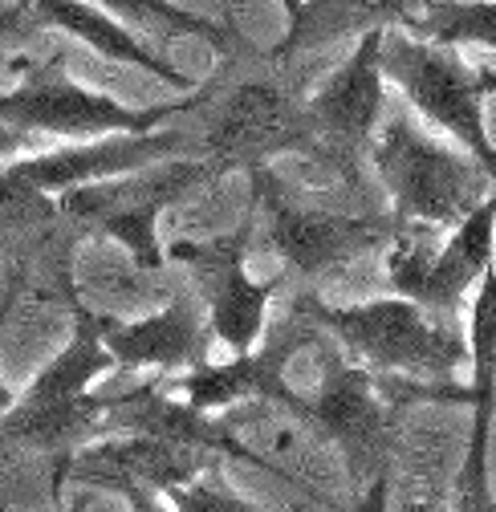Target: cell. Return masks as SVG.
Instances as JSON below:
<instances>
[{"label": "cell", "instance_id": "obj_3", "mask_svg": "<svg viewBox=\"0 0 496 512\" xmlns=\"http://www.w3.org/2000/svg\"><path fill=\"white\" fill-rule=\"evenodd\" d=\"M366 151H370V163H375L383 191L391 196L395 220L452 228L496 183L476 155H468L464 147L456 151L440 139H431L427 131H419L411 122L407 110L383 114Z\"/></svg>", "mask_w": 496, "mask_h": 512}, {"label": "cell", "instance_id": "obj_2", "mask_svg": "<svg viewBox=\"0 0 496 512\" xmlns=\"http://www.w3.org/2000/svg\"><path fill=\"white\" fill-rule=\"evenodd\" d=\"M314 439L334 443L350 488L362 496L358 508L387 504V472H391V447H395V411L387 407V391L375 370H366L354 358L330 350L326 370L318 378L314 395H301L285 407Z\"/></svg>", "mask_w": 496, "mask_h": 512}, {"label": "cell", "instance_id": "obj_17", "mask_svg": "<svg viewBox=\"0 0 496 512\" xmlns=\"http://www.w3.org/2000/svg\"><path fill=\"white\" fill-rule=\"evenodd\" d=\"M114 370V358L102 342V317L74 301V338L21 395V403H74L90 395V382Z\"/></svg>", "mask_w": 496, "mask_h": 512}, {"label": "cell", "instance_id": "obj_19", "mask_svg": "<svg viewBox=\"0 0 496 512\" xmlns=\"http://www.w3.org/2000/svg\"><path fill=\"white\" fill-rule=\"evenodd\" d=\"M94 5L106 9L110 17H118L127 29H143V33H159V37H204L224 53L240 45V37L228 25L188 13V9L171 5V0H94Z\"/></svg>", "mask_w": 496, "mask_h": 512}, {"label": "cell", "instance_id": "obj_18", "mask_svg": "<svg viewBox=\"0 0 496 512\" xmlns=\"http://www.w3.org/2000/svg\"><path fill=\"white\" fill-rule=\"evenodd\" d=\"M403 29L436 45H480L496 53V0H431Z\"/></svg>", "mask_w": 496, "mask_h": 512}, {"label": "cell", "instance_id": "obj_10", "mask_svg": "<svg viewBox=\"0 0 496 512\" xmlns=\"http://www.w3.org/2000/svg\"><path fill=\"white\" fill-rule=\"evenodd\" d=\"M277 155H322L305 102L273 82L236 86L204 143V159L224 175L232 167H265Z\"/></svg>", "mask_w": 496, "mask_h": 512}, {"label": "cell", "instance_id": "obj_9", "mask_svg": "<svg viewBox=\"0 0 496 512\" xmlns=\"http://www.w3.org/2000/svg\"><path fill=\"white\" fill-rule=\"evenodd\" d=\"M248 232L253 224H244L232 236L216 240H175L167 248V261L188 265L192 285L204 301L212 338L224 342L232 354H248L261 334H265V317L269 301L277 289H285V277L273 281H253L244 273V256H248Z\"/></svg>", "mask_w": 496, "mask_h": 512}, {"label": "cell", "instance_id": "obj_21", "mask_svg": "<svg viewBox=\"0 0 496 512\" xmlns=\"http://www.w3.org/2000/svg\"><path fill=\"white\" fill-rule=\"evenodd\" d=\"M5 313H9V305H0V326H5ZM9 403H13V395L0 387V411H9Z\"/></svg>", "mask_w": 496, "mask_h": 512}, {"label": "cell", "instance_id": "obj_14", "mask_svg": "<svg viewBox=\"0 0 496 512\" xmlns=\"http://www.w3.org/2000/svg\"><path fill=\"white\" fill-rule=\"evenodd\" d=\"M102 342L114 366H155L159 374L188 370L208 358L212 326L200 293H175L159 313H147L139 322H110L102 317Z\"/></svg>", "mask_w": 496, "mask_h": 512}, {"label": "cell", "instance_id": "obj_5", "mask_svg": "<svg viewBox=\"0 0 496 512\" xmlns=\"http://www.w3.org/2000/svg\"><path fill=\"white\" fill-rule=\"evenodd\" d=\"M216 175L220 171L204 155H196V159L175 155V159H159V163H147V167L127 171V175L78 183L70 191H61L57 208L82 224H90V228H98V232H106V236H114L135 256V265L143 273H159L167 265V252L159 244L163 208L179 204L183 196H192L196 187H204Z\"/></svg>", "mask_w": 496, "mask_h": 512}, {"label": "cell", "instance_id": "obj_11", "mask_svg": "<svg viewBox=\"0 0 496 512\" xmlns=\"http://www.w3.org/2000/svg\"><path fill=\"white\" fill-rule=\"evenodd\" d=\"M383 29L358 33V45L342 66L305 98V110L314 118L322 155H362L375 139L383 110H387V78H383Z\"/></svg>", "mask_w": 496, "mask_h": 512}, {"label": "cell", "instance_id": "obj_22", "mask_svg": "<svg viewBox=\"0 0 496 512\" xmlns=\"http://www.w3.org/2000/svg\"><path fill=\"white\" fill-rule=\"evenodd\" d=\"M281 9H285V17H293L301 9V0H281Z\"/></svg>", "mask_w": 496, "mask_h": 512}, {"label": "cell", "instance_id": "obj_15", "mask_svg": "<svg viewBox=\"0 0 496 512\" xmlns=\"http://www.w3.org/2000/svg\"><path fill=\"white\" fill-rule=\"evenodd\" d=\"M29 13L53 29V33H66V37H78L82 45H90L94 53L118 61V66H131V70H143L151 78H159L163 86L179 90V94H192L196 82L183 78L163 53H155L151 45H143L127 25L118 17H110L106 9H98L94 0H25Z\"/></svg>", "mask_w": 496, "mask_h": 512}, {"label": "cell", "instance_id": "obj_20", "mask_svg": "<svg viewBox=\"0 0 496 512\" xmlns=\"http://www.w3.org/2000/svg\"><path fill=\"white\" fill-rule=\"evenodd\" d=\"M167 500L175 508H183V512H248V508H253V504H244L236 492H228L220 480H212L204 472H196L192 480L175 484L167 492Z\"/></svg>", "mask_w": 496, "mask_h": 512}, {"label": "cell", "instance_id": "obj_13", "mask_svg": "<svg viewBox=\"0 0 496 512\" xmlns=\"http://www.w3.org/2000/svg\"><path fill=\"white\" fill-rule=\"evenodd\" d=\"M175 155H204V147H196L188 131H163V126H151V131L102 135L94 143H78V147L33 155V159H17V163L5 167V175L41 191V196H61V191H70L78 183L127 175V171H139L147 163L175 159Z\"/></svg>", "mask_w": 496, "mask_h": 512}, {"label": "cell", "instance_id": "obj_6", "mask_svg": "<svg viewBox=\"0 0 496 512\" xmlns=\"http://www.w3.org/2000/svg\"><path fill=\"white\" fill-rule=\"evenodd\" d=\"M436 232V224L395 220L387 240V281L399 297L440 317H456L496 252V183L464 220L452 224L448 240H436Z\"/></svg>", "mask_w": 496, "mask_h": 512}, {"label": "cell", "instance_id": "obj_12", "mask_svg": "<svg viewBox=\"0 0 496 512\" xmlns=\"http://www.w3.org/2000/svg\"><path fill=\"white\" fill-rule=\"evenodd\" d=\"M464 342H468V387H464V407L472 411L468 443H464V464L456 476V508L464 512H492V488H488V435L496 419V265L484 269L468 297V322H464Z\"/></svg>", "mask_w": 496, "mask_h": 512}, {"label": "cell", "instance_id": "obj_4", "mask_svg": "<svg viewBox=\"0 0 496 512\" xmlns=\"http://www.w3.org/2000/svg\"><path fill=\"white\" fill-rule=\"evenodd\" d=\"M379 57H383V78L403 90L407 106H415V114L436 122L440 131H448L452 143L476 155L496 179V143L488 139V122H484V102L496 94V70L472 66V61L456 53V45L411 37L399 25L383 29Z\"/></svg>", "mask_w": 496, "mask_h": 512}, {"label": "cell", "instance_id": "obj_8", "mask_svg": "<svg viewBox=\"0 0 496 512\" xmlns=\"http://www.w3.org/2000/svg\"><path fill=\"white\" fill-rule=\"evenodd\" d=\"M212 86H200L179 106H151V110H131L106 94H94L61 74V61L37 78L0 90V122L13 126L21 135H57V139H102V135H131V131H151L163 126L171 114L204 106L212 98Z\"/></svg>", "mask_w": 496, "mask_h": 512}, {"label": "cell", "instance_id": "obj_7", "mask_svg": "<svg viewBox=\"0 0 496 512\" xmlns=\"http://www.w3.org/2000/svg\"><path fill=\"white\" fill-rule=\"evenodd\" d=\"M253 191L269 224V244L301 281L346 269L366 252H379L391 240L395 216L350 208L322 196H297L281 187L269 167H253Z\"/></svg>", "mask_w": 496, "mask_h": 512}, {"label": "cell", "instance_id": "obj_16", "mask_svg": "<svg viewBox=\"0 0 496 512\" xmlns=\"http://www.w3.org/2000/svg\"><path fill=\"white\" fill-rule=\"evenodd\" d=\"M423 5H431V0H301V9L289 17V33L277 57L289 61L297 53H318L366 29H403Z\"/></svg>", "mask_w": 496, "mask_h": 512}, {"label": "cell", "instance_id": "obj_1", "mask_svg": "<svg viewBox=\"0 0 496 512\" xmlns=\"http://www.w3.org/2000/svg\"><path fill=\"white\" fill-rule=\"evenodd\" d=\"M293 305L314 326H322V334H330L346 358L375 374H427L448 382L468 362V342L452 326V317L431 313L399 293L362 305H326L318 293H297Z\"/></svg>", "mask_w": 496, "mask_h": 512}]
</instances>
